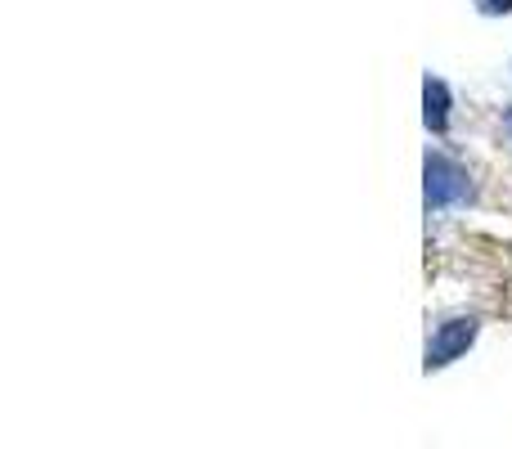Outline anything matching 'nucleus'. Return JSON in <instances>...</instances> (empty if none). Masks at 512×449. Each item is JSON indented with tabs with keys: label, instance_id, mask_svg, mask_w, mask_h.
Instances as JSON below:
<instances>
[{
	"label": "nucleus",
	"instance_id": "obj_4",
	"mask_svg": "<svg viewBox=\"0 0 512 449\" xmlns=\"http://www.w3.org/2000/svg\"><path fill=\"white\" fill-rule=\"evenodd\" d=\"M477 9L486 18H495V14H512V0H477Z\"/></svg>",
	"mask_w": 512,
	"mask_h": 449
},
{
	"label": "nucleus",
	"instance_id": "obj_1",
	"mask_svg": "<svg viewBox=\"0 0 512 449\" xmlns=\"http://www.w3.org/2000/svg\"><path fill=\"white\" fill-rule=\"evenodd\" d=\"M423 198H427V212H445V207H459L472 198V176L459 158H450L445 149H427L423 158Z\"/></svg>",
	"mask_w": 512,
	"mask_h": 449
},
{
	"label": "nucleus",
	"instance_id": "obj_5",
	"mask_svg": "<svg viewBox=\"0 0 512 449\" xmlns=\"http://www.w3.org/2000/svg\"><path fill=\"white\" fill-rule=\"evenodd\" d=\"M504 131H508V140H512V108H504Z\"/></svg>",
	"mask_w": 512,
	"mask_h": 449
},
{
	"label": "nucleus",
	"instance_id": "obj_2",
	"mask_svg": "<svg viewBox=\"0 0 512 449\" xmlns=\"http://www.w3.org/2000/svg\"><path fill=\"white\" fill-rule=\"evenodd\" d=\"M477 319L472 315H454V319H445V324H436V333L427 337V373L432 369H445V364H454L463 351H468L472 342H477Z\"/></svg>",
	"mask_w": 512,
	"mask_h": 449
},
{
	"label": "nucleus",
	"instance_id": "obj_3",
	"mask_svg": "<svg viewBox=\"0 0 512 449\" xmlns=\"http://www.w3.org/2000/svg\"><path fill=\"white\" fill-rule=\"evenodd\" d=\"M423 122L432 135H445V126H450V86L432 72L423 77Z\"/></svg>",
	"mask_w": 512,
	"mask_h": 449
}]
</instances>
